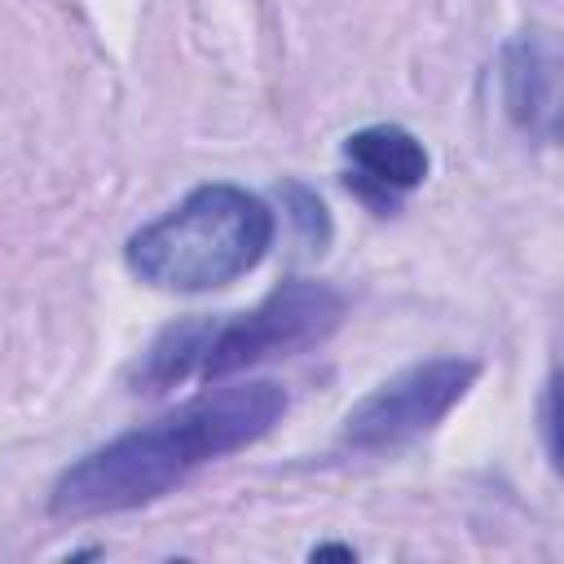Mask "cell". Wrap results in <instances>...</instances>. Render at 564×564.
I'll list each match as a JSON object with an SVG mask.
<instances>
[{"label":"cell","mask_w":564,"mask_h":564,"mask_svg":"<svg viewBox=\"0 0 564 564\" xmlns=\"http://www.w3.org/2000/svg\"><path fill=\"white\" fill-rule=\"evenodd\" d=\"M282 414L286 388L273 379L212 388L185 401L181 410L145 427H132L70 463L48 494V516L75 524L150 507L167 498L176 485H185L198 467L269 436Z\"/></svg>","instance_id":"cell-1"},{"label":"cell","mask_w":564,"mask_h":564,"mask_svg":"<svg viewBox=\"0 0 564 564\" xmlns=\"http://www.w3.org/2000/svg\"><path fill=\"white\" fill-rule=\"evenodd\" d=\"M344 159H348V189L379 216L397 212L401 198L410 189H419L427 181V150L423 141L401 128V123H370L357 128L344 141Z\"/></svg>","instance_id":"cell-5"},{"label":"cell","mask_w":564,"mask_h":564,"mask_svg":"<svg viewBox=\"0 0 564 564\" xmlns=\"http://www.w3.org/2000/svg\"><path fill=\"white\" fill-rule=\"evenodd\" d=\"M344 322V295L330 282L291 278L256 308L220 317H185L154 335L132 366V392L159 397L185 383H220L251 366L295 357L326 344Z\"/></svg>","instance_id":"cell-2"},{"label":"cell","mask_w":564,"mask_h":564,"mask_svg":"<svg viewBox=\"0 0 564 564\" xmlns=\"http://www.w3.org/2000/svg\"><path fill=\"white\" fill-rule=\"evenodd\" d=\"M313 555H344V560H352V551H348V546H317Z\"/></svg>","instance_id":"cell-7"},{"label":"cell","mask_w":564,"mask_h":564,"mask_svg":"<svg viewBox=\"0 0 564 564\" xmlns=\"http://www.w3.org/2000/svg\"><path fill=\"white\" fill-rule=\"evenodd\" d=\"M480 366L467 357H432L392 379H383L370 397H361L344 427L339 445L352 454H392L427 436L476 383Z\"/></svg>","instance_id":"cell-4"},{"label":"cell","mask_w":564,"mask_h":564,"mask_svg":"<svg viewBox=\"0 0 564 564\" xmlns=\"http://www.w3.org/2000/svg\"><path fill=\"white\" fill-rule=\"evenodd\" d=\"M555 48L546 35H520L502 48L498 79H502V110L516 128L551 141L555 137Z\"/></svg>","instance_id":"cell-6"},{"label":"cell","mask_w":564,"mask_h":564,"mask_svg":"<svg viewBox=\"0 0 564 564\" xmlns=\"http://www.w3.org/2000/svg\"><path fill=\"white\" fill-rule=\"evenodd\" d=\"M273 247V212L260 194L212 181L189 189L172 212L141 225L123 260L128 269L159 291H216L251 273Z\"/></svg>","instance_id":"cell-3"}]
</instances>
